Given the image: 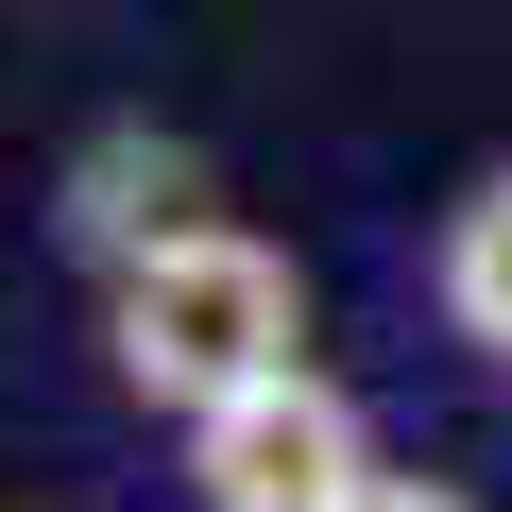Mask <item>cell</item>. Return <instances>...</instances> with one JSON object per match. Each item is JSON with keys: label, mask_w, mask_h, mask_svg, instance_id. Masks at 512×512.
<instances>
[{"label": "cell", "mask_w": 512, "mask_h": 512, "mask_svg": "<svg viewBox=\"0 0 512 512\" xmlns=\"http://www.w3.org/2000/svg\"><path fill=\"white\" fill-rule=\"evenodd\" d=\"M291 359H308V274H291V239L188 205V222H154L137 256H103V376H120L137 410L188 427V410L291 376Z\"/></svg>", "instance_id": "1"}, {"label": "cell", "mask_w": 512, "mask_h": 512, "mask_svg": "<svg viewBox=\"0 0 512 512\" xmlns=\"http://www.w3.org/2000/svg\"><path fill=\"white\" fill-rule=\"evenodd\" d=\"M427 291H444V325L512 376V171H478L461 205H444V239H427Z\"/></svg>", "instance_id": "4"}, {"label": "cell", "mask_w": 512, "mask_h": 512, "mask_svg": "<svg viewBox=\"0 0 512 512\" xmlns=\"http://www.w3.org/2000/svg\"><path fill=\"white\" fill-rule=\"evenodd\" d=\"M325 512H478V495H461V478H410V461H359Z\"/></svg>", "instance_id": "5"}, {"label": "cell", "mask_w": 512, "mask_h": 512, "mask_svg": "<svg viewBox=\"0 0 512 512\" xmlns=\"http://www.w3.org/2000/svg\"><path fill=\"white\" fill-rule=\"evenodd\" d=\"M188 205H205V171H188L171 137H137V120L69 154V256H86V274H103V256H137L154 222H188Z\"/></svg>", "instance_id": "3"}, {"label": "cell", "mask_w": 512, "mask_h": 512, "mask_svg": "<svg viewBox=\"0 0 512 512\" xmlns=\"http://www.w3.org/2000/svg\"><path fill=\"white\" fill-rule=\"evenodd\" d=\"M171 444H188V512H325V495L376 461V427H359V393H342L325 359H291V376L188 410Z\"/></svg>", "instance_id": "2"}]
</instances>
